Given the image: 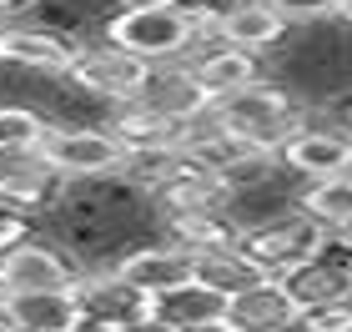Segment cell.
<instances>
[{
	"label": "cell",
	"instance_id": "6da1fadb",
	"mask_svg": "<svg viewBox=\"0 0 352 332\" xmlns=\"http://www.w3.org/2000/svg\"><path fill=\"white\" fill-rule=\"evenodd\" d=\"M101 41L141 56L146 66L182 60L197 45V10L186 0H176V5H116L101 25Z\"/></svg>",
	"mask_w": 352,
	"mask_h": 332
},
{
	"label": "cell",
	"instance_id": "7a4b0ae2",
	"mask_svg": "<svg viewBox=\"0 0 352 332\" xmlns=\"http://www.w3.org/2000/svg\"><path fill=\"white\" fill-rule=\"evenodd\" d=\"M217 116H221V131L252 141V146H267L277 151V141L292 131L302 121V106H297V91L292 86H277V81H252L242 91H232V96L212 101Z\"/></svg>",
	"mask_w": 352,
	"mask_h": 332
},
{
	"label": "cell",
	"instance_id": "3957f363",
	"mask_svg": "<svg viewBox=\"0 0 352 332\" xmlns=\"http://www.w3.org/2000/svg\"><path fill=\"white\" fill-rule=\"evenodd\" d=\"M36 156L56 171L60 181H106L116 177L121 162H126V146L106 126H66V121H51L41 136Z\"/></svg>",
	"mask_w": 352,
	"mask_h": 332
},
{
	"label": "cell",
	"instance_id": "277c9868",
	"mask_svg": "<svg viewBox=\"0 0 352 332\" xmlns=\"http://www.w3.org/2000/svg\"><path fill=\"white\" fill-rule=\"evenodd\" d=\"M236 247H242L267 277H287L292 267H302L317 247H322V227H317L312 217H302L297 207H282V212H272L267 221L242 227Z\"/></svg>",
	"mask_w": 352,
	"mask_h": 332
},
{
	"label": "cell",
	"instance_id": "5b68a950",
	"mask_svg": "<svg viewBox=\"0 0 352 332\" xmlns=\"http://www.w3.org/2000/svg\"><path fill=\"white\" fill-rule=\"evenodd\" d=\"M146 60L131 56V51H121V45H111V41H96V45H76V56H71V66L66 76L81 91H91L96 101H106V106H116V101H131L141 96V86H146Z\"/></svg>",
	"mask_w": 352,
	"mask_h": 332
},
{
	"label": "cell",
	"instance_id": "8992f818",
	"mask_svg": "<svg viewBox=\"0 0 352 332\" xmlns=\"http://www.w3.org/2000/svg\"><path fill=\"white\" fill-rule=\"evenodd\" d=\"M81 257L41 236H21L10 252H0V297L10 292H56V287H76Z\"/></svg>",
	"mask_w": 352,
	"mask_h": 332
},
{
	"label": "cell",
	"instance_id": "52a82bcc",
	"mask_svg": "<svg viewBox=\"0 0 352 332\" xmlns=\"http://www.w3.org/2000/svg\"><path fill=\"white\" fill-rule=\"evenodd\" d=\"M76 307L81 318H101V322H116L126 332H146L151 327V297H141L131 282H121L116 267H86L76 272Z\"/></svg>",
	"mask_w": 352,
	"mask_h": 332
},
{
	"label": "cell",
	"instance_id": "ba28073f",
	"mask_svg": "<svg viewBox=\"0 0 352 332\" xmlns=\"http://www.w3.org/2000/svg\"><path fill=\"white\" fill-rule=\"evenodd\" d=\"M76 56V41L56 25L41 21H0V66L25 71V76H66Z\"/></svg>",
	"mask_w": 352,
	"mask_h": 332
},
{
	"label": "cell",
	"instance_id": "9c48e42d",
	"mask_svg": "<svg viewBox=\"0 0 352 332\" xmlns=\"http://www.w3.org/2000/svg\"><path fill=\"white\" fill-rule=\"evenodd\" d=\"M277 166H287L292 177H332V171L352 166V136L338 131L332 121H307L302 116L292 131L277 141Z\"/></svg>",
	"mask_w": 352,
	"mask_h": 332
},
{
	"label": "cell",
	"instance_id": "30bf717a",
	"mask_svg": "<svg viewBox=\"0 0 352 332\" xmlns=\"http://www.w3.org/2000/svg\"><path fill=\"white\" fill-rule=\"evenodd\" d=\"M182 60L191 66V81L201 86L206 101H221V96H232V91H242L262 76V56L242 51V45H227V41H201Z\"/></svg>",
	"mask_w": 352,
	"mask_h": 332
},
{
	"label": "cell",
	"instance_id": "8fae6325",
	"mask_svg": "<svg viewBox=\"0 0 352 332\" xmlns=\"http://www.w3.org/2000/svg\"><path fill=\"white\" fill-rule=\"evenodd\" d=\"M60 192H66V181L56 177L51 166L41 162L36 151H21V156H0V207L10 212H45L56 207Z\"/></svg>",
	"mask_w": 352,
	"mask_h": 332
},
{
	"label": "cell",
	"instance_id": "7c38bea8",
	"mask_svg": "<svg viewBox=\"0 0 352 332\" xmlns=\"http://www.w3.org/2000/svg\"><path fill=\"white\" fill-rule=\"evenodd\" d=\"M227 322L236 332H292L297 322V297L287 292L282 277H262L247 292L227 297Z\"/></svg>",
	"mask_w": 352,
	"mask_h": 332
},
{
	"label": "cell",
	"instance_id": "4fadbf2b",
	"mask_svg": "<svg viewBox=\"0 0 352 332\" xmlns=\"http://www.w3.org/2000/svg\"><path fill=\"white\" fill-rule=\"evenodd\" d=\"M212 30H217V41L242 45V51L262 56V51H277L292 25H287L282 15L267 5V0H232V5H221V10H217Z\"/></svg>",
	"mask_w": 352,
	"mask_h": 332
},
{
	"label": "cell",
	"instance_id": "5bb4252c",
	"mask_svg": "<svg viewBox=\"0 0 352 332\" xmlns=\"http://www.w3.org/2000/svg\"><path fill=\"white\" fill-rule=\"evenodd\" d=\"M111 267H116L121 282H131L141 297H156V292H166V287L191 277V252H182L176 242H146V247L121 252Z\"/></svg>",
	"mask_w": 352,
	"mask_h": 332
},
{
	"label": "cell",
	"instance_id": "9a60e30c",
	"mask_svg": "<svg viewBox=\"0 0 352 332\" xmlns=\"http://www.w3.org/2000/svg\"><path fill=\"white\" fill-rule=\"evenodd\" d=\"M221 312H227V297L197 277H186L151 297V332H191V327L221 318Z\"/></svg>",
	"mask_w": 352,
	"mask_h": 332
},
{
	"label": "cell",
	"instance_id": "2e32d148",
	"mask_svg": "<svg viewBox=\"0 0 352 332\" xmlns=\"http://www.w3.org/2000/svg\"><path fill=\"white\" fill-rule=\"evenodd\" d=\"M0 318L10 327H25V332H71L81 307H76V292L71 287H56V292H10L0 297Z\"/></svg>",
	"mask_w": 352,
	"mask_h": 332
},
{
	"label": "cell",
	"instance_id": "e0dca14e",
	"mask_svg": "<svg viewBox=\"0 0 352 332\" xmlns=\"http://www.w3.org/2000/svg\"><path fill=\"white\" fill-rule=\"evenodd\" d=\"M166 221V242H176L182 252H191V257H206V252H227L236 247V236H242V227L227 217V207H191V212H176V217H162Z\"/></svg>",
	"mask_w": 352,
	"mask_h": 332
},
{
	"label": "cell",
	"instance_id": "ac0fdd59",
	"mask_svg": "<svg viewBox=\"0 0 352 332\" xmlns=\"http://www.w3.org/2000/svg\"><path fill=\"white\" fill-rule=\"evenodd\" d=\"M106 131L121 141L126 151H156V146H176V121L166 116V111H156L151 101H116L111 106V121Z\"/></svg>",
	"mask_w": 352,
	"mask_h": 332
},
{
	"label": "cell",
	"instance_id": "d6986e66",
	"mask_svg": "<svg viewBox=\"0 0 352 332\" xmlns=\"http://www.w3.org/2000/svg\"><path fill=\"white\" fill-rule=\"evenodd\" d=\"M302 217H312L322 232H347L352 227V166L332 171V177H307L302 192L292 197Z\"/></svg>",
	"mask_w": 352,
	"mask_h": 332
},
{
	"label": "cell",
	"instance_id": "ffe728a7",
	"mask_svg": "<svg viewBox=\"0 0 352 332\" xmlns=\"http://www.w3.org/2000/svg\"><path fill=\"white\" fill-rule=\"evenodd\" d=\"M141 101H151L156 111H166L171 121H186L197 106H206L201 86L191 81V66H186V60H156V66L146 71Z\"/></svg>",
	"mask_w": 352,
	"mask_h": 332
},
{
	"label": "cell",
	"instance_id": "44dd1931",
	"mask_svg": "<svg viewBox=\"0 0 352 332\" xmlns=\"http://www.w3.org/2000/svg\"><path fill=\"white\" fill-rule=\"evenodd\" d=\"M191 277L206 282V287H217L221 297H236V292H247L252 282H262L267 272L247 257L242 247H227V252H206V257H191Z\"/></svg>",
	"mask_w": 352,
	"mask_h": 332
},
{
	"label": "cell",
	"instance_id": "7402d4cb",
	"mask_svg": "<svg viewBox=\"0 0 352 332\" xmlns=\"http://www.w3.org/2000/svg\"><path fill=\"white\" fill-rule=\"evenodd\" d=\"M45 121L36 106H21V101H0V156H21V151H36L41 136H45Z\"/></svg>",
	"mask_w": 352,
	"mask_h": 332
},
{
	"label": "cell",
	"instance_id": "603a6c76",
	"mask_svg": "<svg viewBox=\"0 0 352 332\" xmlns=\"http://www.w3.org/2000/svg\"><path fill=\"white\" fill-rule=\"evenodd\" d=\"M292 332H352V297L297 307V322H292Z\"/></svg>",
	"mask_w": 352,
	"mask_h": 332
},
{
	"label": "cell",
	"instance_id": "cb8c5ba5",
	"mask_svg": "<svg viewBox=\"0 0 352 332\" xmlns=\"http://www.w3.org/2000/svg\"><path fill=\"white\" fill-rule=\"evenodd\" d=\"M272 10L282 15L287 25H312V21H327L338 10V0H267Z\"/></svg>",
	"mask_w": 352,
	"mask_h": 332
},
{
	"label": "cell",
	"instance_id": "d4e9b609",
	"mask_svg": "<svg viewBox=\"0 0 352 332\" xmlns=\"http://www.w3.org/2000/svg\"><path fill=\"white\" fill-rule=\"evenodd\" d=\"M21 236H30V217L25 212H10V207H0V252H10Z\"/></svg>",
	"mask_w": 352,
	"mask_h": 332
},
{
	"label": "cell",
	"instance_id": "484cf974",
	"mask_svg": "<svg viewBox=\"0 0 352 332\" xmlns=\"http://www.w3.org/2000/svg\"><path fill=\"white\" fill-rule=\"evenodd\" d=\"M322 121H332L338 131L352 136V86H347V91H332V96H327V116H322Z\"/></svg>",
	"mask_w": 352,
	"mask_h": 332
},
{
	"label": "cell",
	"instance_id": "4316f807",
	"mask_svg": "<svg viewBox=\"0 0 352 332\" xmlns=\"http://www.w3.org/2000/svg\"><path fill=\"white\" fill-rule=\"evenodd\" d=\"M71 332H126V327H116V322H101V318H76V327Z\"/></svg>",
	"mask_w": 352,
	"mask_h": 332
},
{
	"label": "cell",
	"instance_id": "83f0119b",
	"mask_svg": "<svg viewBox=\"0 0 352 332\" xmlns=\"http://www.w3.org/2000/svg\"><path fill=\"white\" fill-rule=\"evenodd\" d=\"M30 5H36V0H0V21H10V15H21Z\"/></svg>",
	"mask_w": 352,
	"mask_h": 332
},
{
	"label": "cell",
	"instance_id": "f1b7e54d",
	"mask_svg": "<svg viewBox=\"0 0 352 332\" xmlns=\"http://www.w3.org/2000/svg\"><path fill=\"white\" fill-rule=\"evenodd\" d=\"M191 332H236V327L227 322V312H221V318H212V322H201V327H191Z\"/></svg>",
	"mask_w": 352,
	"mask_h": 332
},
{
	"label": "cell",
	"instance_id": "f546056e",
	"mask_svg": "<svg viewBox=\"0 0 352 332\" xmlns=\"http://www.w3.org/2000/svg\"><path fill=\"white\" fill-rule=\"evenodd\" d=\"M332 21H338V25H347V30H352V0H338V10H332Z\"/></svg>",
	"mask_w": 352,
	"mask_h": 332
},
{
	"label": "cell",
	"instance_id": "4dcf8cb0",
	"mask_svg": "<svg viewBox=\"0 0 352 332\" xmlns=\"http://www.w3.org/2000/svg\"><path fill=\"white\" fill-rule=\"evenodd\" d=\"M116 5H176V0H116Z\"/></svg>",
	"mask_w": 352,
	"mask_h": 332
},
{
	"label": "cell",
	"instance_id": "1f68e13d",
	"mask_svg": "<svg viewBox=\"0 0 352 332\" xmlns=\"http://www.w3.org/2000/svg\"><path fill=\"white\" fill-rule=\"evenodd\" d=\"M0 332H25V327H10V322H6V318H0Z\"/></svg>",
	"mask_w": 352,
	"mask_h": 332
},
{
	"label": "cell",
	"instance_id": "d6a6232c",
	"mask_svg": "<svg viewBox=\"0 0 352 332\" xmlns=\"http://www.w3.org/2000/svg\"><path fill=\"white\" fill-rule=\"evenodd\" d=\"M347 236H352V227H347Z\"/></svg>",
	"mask_w": 352,
	"mask_h": 332
},
{
	"label": "cell",
	"instance_id": "836d02e7",
	"mask_svg": "<svg viewBox=\"0 0 352 332\" xmlns=\"http://www.w3.org/2000/svg\"><path fill=\"white\" fill-rule=\"evenodd\" d=\"M146 332H151V327H146Z\"/></svg>",
	"mask_w": 352,
	"mask_h": 332
}]
</instances>
